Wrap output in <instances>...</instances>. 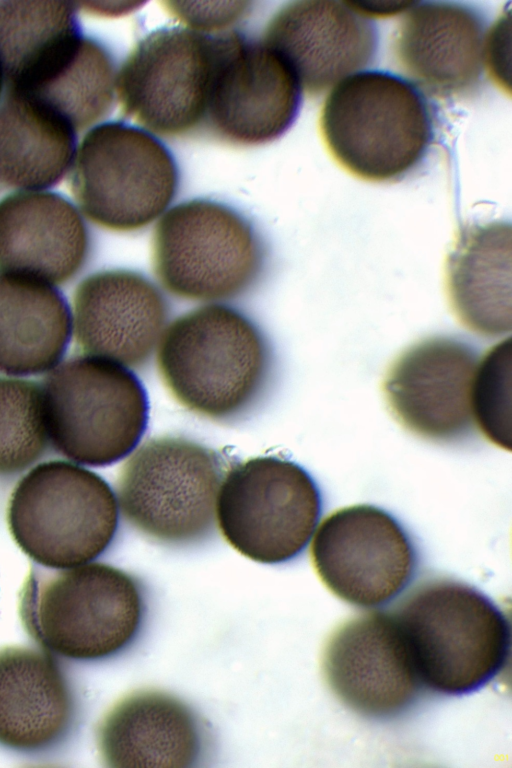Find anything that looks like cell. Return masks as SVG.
Returning a JSON list of instances; mask_svg holds the SVG:
<instances>
[{
  "label": "cell",
  "instance_id": "cell-24",
  "mask_svg": "<svg viewBox=\"0 0 512 768\" xmlns=\"http://www.w3.org/2000/svg\"><path fill=\"white\" fill-rule=\"evenodd\" d=\"M77 131L43 103L4 90L0 99V187L44 191L73 165Z\"/></svg>",
  "mask_w": 512,
  "mask_h": 768
},
{
  "label": "cell",
  "instance_id": "cell-31",
  "mask_svg": "<svg viewBox=\"0 0 512 768\" xmlns=\"http://www.w3.org/2000/svg\"><path fill=\"white\" fill-rule=\"evenodd\" d=\"M4 87H5L4 73H3L2 66H1V62H0V99H1V97L3 95Z\"/></svg>",
  "mask_w": 512,
  "mask_h": 768
},
{
  "label": "cell",
  "instance_id": "cell-4",
  "mask_svg": "<svg viewBox=\"0 0 512 768\" xmlns=\"http://www.w3.org/2000/svg\"><path fill=\"white\" fill-rule=\"evenodd\" d=\"M18 614L27 634L49 653L95 660L119 652L133 640L143 600L131 575L105 563L38 565L19 592Z\"/></svg>",
  "mask_w": 512,
  "mask_h": 768
},
{
  "label": "cell",
  "instance_id": "cell-22",
  "mask_svg": "<svg viewBox=\"0 0 512 768\" xmlns=\"http://www.w3.org/2000/svg\"><path fill=\"white\" fill-rule=\"evenodd\" d=\"M511 224L463 227L446 262V288L458 320L484 337L511 331Z\"/></svg>",
  "mask_w": 512,
  "mask_h": 768
},
{
  "label": "cell",
  "instance_id": "cell-9",
  "mask_svg": "<svg viewBox=\"0 0 512 768\" xmlns=\"http://www.w3.org/2000/svg\"><path fill=\"white\" fill-rule=\"evenodd\" d=\"M224 464L213 449L180 436L144 442L122 467L120 513L136 530L164 544L203 540L216 522Z\"/></svg>",
  "mask_w": 512,
  "mask_h": 768
},
{
  "label": "cell",
  "instance_id": "cell-20",
  "mask_svg": "<svg viewBox=\"0 0 512 768\" xmlns=\"http://www.w3.org/2000/svg\"><path fill=\"white\" fill-rule=\"evenodd\" d=\"M89 248L87 225L63 195L20 191L0 201V272L62 283L82 268Z\"/></svg>",
  "mask_w": 512,
  "mask_h": 768
},
{
  "label": "cell",
  "instance_id": "cell-30",
  "mask_svg": "<svg viewBox=\"0 0 512 768\" xmlns=\"http://www.w3.org/2000/svg\"><path fill=\"white\" fill-rule=\"evenodd\" d=\"M108 6L105 5L103 2H85L84 5L86 6L87 10L94 12V13H100L105 15H119L125 12L132 11L133 9L137 8L141 5L140 2H112V6H110V2H106Z\"/></svg>",
  "mask_w": 512,
  "mask_h": 768
},
{
  "label": "cell",
  "instance_id": "cell-14",
  "mask_svg": "<svg viewBox=\"0 0 512 768\" xmlns=\"http://www.w3.org/2000/svg\"><path fill=\"white\" fill-rule=\"evenodd\" d=\"M322 671L337 699L370 719L406 712L423 687L402 627L395 613L385 611L341 625L324 648Z\"/></svg>",
  "mask_w": 512,
  "mask_h": 768
},
{
  "label": "cell",
  "instance_id": "cell-7",
  "mask_svg": "<svg viewBox=\"0 0 512 768\" xmlns=\"http://www.w3.org/2000/svg\"><path fill=\"white\" fill-rule=\"evenodd\" d=\"M42 387L50 443L76 464H113L145 433L147 392L127 366L85 354L57 365Z\"/></svg>",
  "mask_w": 512,
  "mask_h": 768
},
{
  "label": "cell",
  "instance_id": "cell-15",
  "mask_svg": "<svg viewBox=\"0 0 512 768\" xmlns=\"http://www.w3.org/2000/svg\"><path fill=\"white\" fill-rule=\"evenodd\" d=\"M479 353L452 336L423 339L388 368L383 392L394 418L412 434L433 442L462 440L474 429L473 382Z\"/></svg>",
  "mask_w": 512,
  "mask_h": 768
},
{
  "label": "cell",
  "instance_id": "cell-26",
  "mask_svg": "<svg viewBox=\"0 0 512 768\" xmlns=\"http://www.w3.org/2000/svg\"><path fill=\"white\" fill-rule=\"evenodd\" d=\"M81 33L73 2L0 1L5 87L24 79Z\"/></svg>",
  "mask_w": 512,
  "mask_h": 768
},
{
  "label": "cell",
  "instance_id": "cell-17",
  "mask_svg": "<svg viewBox=\"0 0 512 768\" xmlns=\"http://www.w3.org/2000/svg\"><path fill=\"white\" fill-rule=\"evenodd\" d=\"M486 16L451 1L413 2L392 40L399 69L422 92L439 98L469 96L487 68Z\"/></svg>",
  "mask_w": 512,
  "mask_h": 768
},
{
  "label": "cell",
  "instance_id": "cell-27",
  "mask_svg": "<svg viewBox=\"0 0 512 768\" xmlns=\"http://www.w3.org/2000/svg\"><path fill=\"white\" fill-rule=\"evenodd\" d=\"M50 443L42 385L0 377V476L22 472Z\"/></svg>",
  "mask_w": 512,
  "mask_h": 768
},
{
  "label": "cell",
  "instance_id": "cell-25",
  "mask_svg": "<svg viewBox=\"0 0 512 768\" xmlns=\"http://www.w3.org/2000/svg\"><path fill=\"white\" fill-rule=\"evenodd\" d=\"M113 56L98 40L84 35L70 56L49 75L20 90L48 106L77 132L107 116L116 98Z\"/></svg>",
  "mask_w": 512,
  "mask_h": 768
},
{
  "label": "cell",
  "instance_id": "cell-29",
  "mask_svg": "<svg viewBox=\"0 0 512 768\" xmlns=\"http://www.w3.org/2000/svg\"><path fill=\"white\" fill-rule=\"evenodd\" d=\"M165 9L184 27L206 34L224 32L250 12L251 2L246 1H168Z\"/></svg>",
  "mask_w": 512,
  "mask_h": 768
},
{
  "label": "cell",
  "instance_id": "cell-18",
  "mask_svg": "<svg viewBox=\"0 0 512 768\" xmlns=\"http://www.w3.org/2000/svg\"><path fill=\"white\" fill-rule=\"evenodd\" d=\"M169 313L154 282L140 272L114 269L94 273L79 284L72 321L86 355L142 367L158 345Z\"/></svg>",
  "mask_w": 512,
  "mask_h": 768
},
{
  "label": "cell",
  "instance_id": "cell-8",
  "mask_svg": "<svg viewBox=\"0 0 512 768\" xmlns=\"http://www.w3.org/2000/svg\"><path fill=\"white\" fill-rule=\"evenodd\" d=\"M69 185L91 221L131 232L167 210L178 191L179 171L170 150L151 132L124 121H108L85 134Z\"/></svg>",
  "mask_w": 512,
  "mask_h": 768
},
{
  "label": "cell",
  "instance_id": "cell-21",
  "mask_svg": "<svg viewBox=\"0 0 512 768\" xmlns=\"http://www.w3.org/2000/svg\"><path fill=\"white\" fill-rule=\"evenodd\" d=\"M70 685L55 659L40 649L0 648V745L39 752L60 743L75 719Z\"/></svg>",
  "mask_w": 512,
  "mask_h": 768
},
{
  "label": "cell",
  "instance_id": "cell-23",
  "mask_svg": "<svg viewBox=\"0 0 512 768\" xmlns=\"http://www.w3.org/2000/svg\"><path fill=\"white\" fill-rule=\"evenodd\" d=\"M73 331L72 314L54 285L0 272V372L30 376L54 369Z\"/></svg>",
  "mask_w": 512,
  "mask_h": 768
},
{
  "label": "cell",
  "instance_id": "cell-28",
  "mask_svg": "<svg viewBox=\"0 0 512 768\" xmlns=\"http://www.w3.org/2000/svg\"><path fill=\"white\" fill-rule=\"evenodd\" d=\"M511 342L502 341L479 360L472 389L475 425L494 444L510 450Z\"/></svg>",
  "mask_w": 512,
  "mask_h": 768
},
{
  "label": "cell",
  "instance_id": "cell-13",
  "mask_svg": "<svg viewBox=\"0 0 512 768\" xmlns=\"http://www.w3.org/2000/svg\"><path fill=\"white\" fill-rule=\"evenodd\" d=\"M302 89L280 56L261 39L219 33L218 58L203 129L234 145L281 137L295 122Z\"/></svg>",
  "mask_w": 512,
  "mask_h": 768
},
{
  "label": "cell",
  "instance_id": "cell-1",
  "mask_svg": "<svg viewBox=\"0 0 512 768\" xmlns=\"http://www.w3.org/2000/svg\"><path fill=\"white\" fill-rule=\"evenodd\" d=\"M160 376L174 399L214 420H236L267 394L275 373L273 347L240 309L210 303L178 316L157 351Z\"/></svg>",
  "mask_w": 512,
  "mask_h": 768
},
{
  "label": "cell",
  "instance_id": "cell-11",
  "mask_svg": "<svg viewBox=\"0 0 512 768\" xmlns=\"http://www.w3.org/2000/svg\"><path fill=\"white\" fill-rule=\"evenodd\" d=\"M218 47L219 33L184 26L146 34L117 71L116 98L123 114L161 136L202 130Z\"/></svg>",
  "mask_w": 512,
  "mask_h": 768
},
{
  "label": "cell",
  "instance_id": "cell-16",
  "mask_svg": "<svg viewBox=\"0 0 512 768\" xmlns=\"http://www.w3.org/2000/svg\"><path fill=\"white\" fill-rule=\"evenodd\" d=\"M261 40L311 96L371 65L379 43L369 17L349 2L334 0L287 3L270 19Z\"/></svg>",
  "mask_w": 512,
  "mask_h": 768
},
{
  "label": "cell",
  "instance_id": "cell-6",
  "mask_svg": "<svg viewBox=\"0 0 512 768\" xmlns=\"http://www.w3.org/2000/svg\"><path fill=\"white\" fill-rule=\"evenodd\" d=\"M116 495L96 473L66 461L33 467L17 483L7 523L17 546L36 564L69 568L91 562L118 527Z\"/></svg>",
  "mask_w": 512,
  "mask_h": 768
},
{
  "label": "cell",
  "instance_id": "cell-5",
  "mask_svg": "<svg viewBox=\"0 0 512 768\" xmlns=\"http://www.w3.org/2000/svg\"><path fill=\"white\" fill-rule=\"evenodd\" d=\"M152 260L158 280L171 294L194 301H228L260 283L268 248L238 209L195 198L176 204L160 218Z\"/></svg>",
  "mask_w": 512,
  "mask_h": 768
},
{
  "label": "cell",
  "instance_id": "cell-12",
  "mask_svg": "<svg viewBox=\"0 0 512 768\" xmlns=\"http://www.w3.org/2000/svg\"><path fill=\"white\" fill-rule=\"evenodd\" d=\"M311 558L324 585L358 607L381 606L412 580L416 550L404 527L373 505L338 509L319 525Z\"/></svg>",
  "mask_w": 512,
  "mask_h": 768
},
{
  "label": "cell",
  "instance_id": "cell-10",
  "mask_svg": "<svg viewBox=\"0 0 512 768\" xmlns=\"http://www.w3.org/2000/svg\"><path fill=\"white\" fill-rule=\"evenodd\" d=\"M321 512V495L300 465L259 456L225 472L216 500V522L226 542L243 556L277 564L298 556Z\"/></svg>",
  "mask_w": 512,
  "mask_h": 768
},
{
  "label": "cell",
  "instance_id": "cell-2",
  "mask_svg": "<svg viewBox=\"0 0 512 768\" xmlns=\"http://www.w3.org/2000/svg\"><path fill=\"white\" fill-rule=\"evenodd\" d=\"M320 131L344 170L365 181L395 182L426 157L434 120L425 95L409 79L369 70L333 88L321 109Z\"/></svg>",
  "mask_w": 512,
  "mask_h": 768
},
{
  "label": "cell",
  "instance_id": "cell-3",
  "mask_svg": "<svg viewBox=\"0 0 512 768\" xmlns=\"http://www.w3.org/2000/svg\"><path fill=\"white\" fill-rule=\"evenodd\" d=\"M395 615L423 686L434 692H475L507 664L509 619L473 586L446 578L427 581L409 594Z\"/></svg>",
  "mask_w": 512,
  "mask_h": 768
},
{
  "label": "cell",
  "instance_id": "cell-19",
  "mask_svg": "<svg viewBox=\"0 0 512 768\" xmlns=\"http://www.w3.org/2000/svg\"><path fill=\"white\" fill-rule=\"evenodd\" d=\"M204 726L177 696L159 689L133 691L113 704L95 731L107 767H191L204 751Z\"/></svg>",
  "mask_w": 512,
  "mask_h": 768
}]
</instances>
